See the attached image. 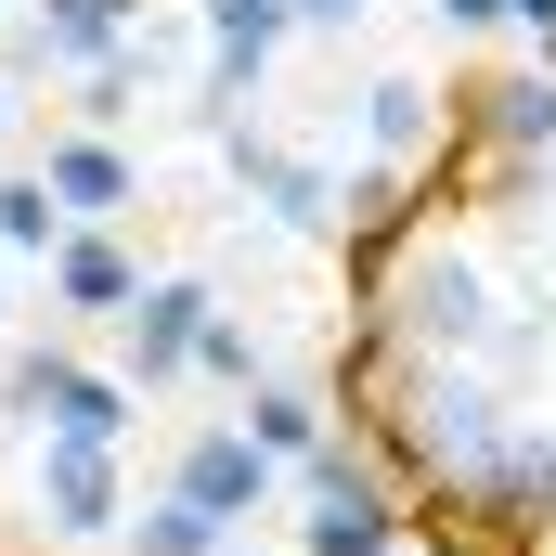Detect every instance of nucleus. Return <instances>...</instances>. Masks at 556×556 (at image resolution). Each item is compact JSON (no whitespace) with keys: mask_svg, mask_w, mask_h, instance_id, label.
Here are the masks:
<instances>
[{"mask_svg":"<svg viewBox=\"0 0 556 556\" xmlns=\"http://www.w3.org/2000/svg\"><path fill=\"white\" fill-rule=\"evenodd\" d=\"M0 142H13V78H0Z\"/></svg>","mask_w":556,"mask_h":556,"instance_id":"412c9836","label":"nucleus"},{"mask_svg":"<svg viewBox=\"0 0 556 556\" xmlns=\"http://www.w3.org/2000/svg\"><path fill=\"white\" fill-rule=\"evenodd\" d=\"M415 556H492L479 531H415Z\"/></svg>","mask_w":556,"mask_h":556,"instance_id":"a211bd4d","label":"nucleus"},{"mask_svg":"<svg viewBox=\"0 0 556 556\" xmlns=\"http://www.w3.org/2000/svg\"><path fill=\"white\" fill-rule=\"evenodd\" d=\"M350 142H363L376 168H440L453 117H440V91H427L415 65H376V78H363V104H350Z\"/></svg>","mask_w":556,"mask_h":556,"instance_id":"1a4fd4ad","label":"nucleus"},{"mask_svg":"<svg viewBox=\"0 0 556 556\" xmlns=\"http://www.w3.org/2000/svg\"><path fill=\"white\" fill-rule=\"evenodd\" d=\"M427 13H440L453 39H479V26H505V0H427Z\"/></svg>","mask_w":556,"mask_h":556,"instance_id":"f3484780","label":"nucleus"},{"mask_svg":"<svg viewBox=\"0 0 556 556\" xmlns=\"http://www.w3.org/2000/svg\"><path fill=\"white\" fill-rule=\"evenodd\" d=\"M350 13H363V0H298V26H350Z\"/></svg>","mask_w":556,"mask_h":556,"instance_id":"6ab92c4d","label":"nucleus"},{"mask_svg":"<svg viewBox=\"0 0 556 556\" xmlns=\"http://www.w3.org/2000/svg\"><path fill=\"white\" fill-rule=\"evenodd\" d=\"M194 376H207V389H233V402H247V389H260V376H273V350H260V337H247V324H233V311H207V324H194Z\"/></svg>","mask_w":556,"mask_h":556,"instance_id":"4468645a","label":"nucleus"},{"mask_svg":"<svg viewBox=\"0 0 556 556\" xmlns=\"http://www.w3.org/2000/svg\"><path fill=\"white\" fill-rule=\"evenodd\" d=\"M363 311H376V324H389L402 350H466V363H479V337L505 324V298H492V273H479V260H466L453 233H415V247L389 260V285H376Z\"/></svg>","mask_w":556,"mask_h":556,"instance_id":"f257e3e1","label":"nucleus"},{"mask_svg":"<svg viewBox=\"0 0 556 556\" xmlns=\"http://www.w3.org/2000/svg\"><path fill=\"white\" fill-rule=\"evenodd\" d=\"M117 39H130L117 0H39V13L13 26V78H78V65H104Z\"/></svg>","mask_w":556,"mask_h":556,"instance_id":"9b49d317","label":"nucleus"},{"mask_svg":"<svg viewBox=\"0 0 556 556\" xmlns=\"http://www.w3.org/2000/svg\"><path fill=\"white\" fill-rule=\"evenodd\" d=\"M0 247H13V260H52V247H65V194H52L39 168L0 181Z\"/></svg>","mask_w":556,"mask_h":556,"instance_id":"2eb2a0df","label":"nucleus"},{"mask_svg":"<svg viewBox=\"0 0 556 556\" xmlns=\"http://www.w3.org/2000/svg\"><path fill=\"white\" fill-rule=\"evenodd\" d=\"M39 181L65 194V220H117V207H142V155L117 130H52V142H39Z\"/></svg>","mask_w":556,"mask_h":556,"instance_id":"9d476101","label":"nucleus"},{"mask_svg":"<svg viewBox=\"0 0 556 556\" xmlns=\"http://www.w3.org/2000/svg\"><path fill=\"white\" fill-rule=\"evenodd\" d=\"M26 505H39L52 544H104V531L130 518V466H117V440H39Z\"/></svg>","mask_w":556,"mask_h":556,"instance_id":"20e7f679","label":"nucleus"},{"mask_svg":"<svg viewBox=\"0 0 556 556\" xmlns=\"http://www.w3.org/2000/svg\"><path fill=\"white\" fill-rule=\"evenodd\" d=\"M220 168H233V194L273 207V233H337V168H324V155H285V142H260V130H220Z\"/></svg>","mask_w":556,"mask_h":556,"instance_id":"0eeeda50","label":"nucleus"},{"mask_svg":"<svg viewBox=\"0 0 556 556\" xmlns=\"http://www.w3.org/2000/svg\"><path fill=\"white\" fill-rule=\"evenodd\" d=\"M13 415H39V440H130V415H142V389L117 376V363H78V350H13Z\"/></svg>","mask_w":556,"mask_h":556,"instance_id":"f03ea898","label":"nucleus"},{"mask_svg":"<svg viewBox=\"0 0 556 556\" xmlns=\"http://www.w3.org/2000/svg\"><path fill=\"white\" fill-rule=\"evenodd\" d=\"M233 427H247V440H260L273 466H298V453H311V440L337 427V402H324V389H285V376H260V389L233 402Z\"/></svg>","mask_w":556,"mask_h":556,"instance_id":"f8f14e48","label":"nucleus"},{"mask_svg":"<svg viewBox=\"0 0 556 556\" xmlns=\"http://www.w3.org/2000/svg\"><path fill=\"white\" fill-rule=\"evenodd\" d=\"M0 350H13V285H0Z\"/></svg>","mask_w":556,"mask_h":556,"instance_id":"aec40b11","label":"nucleus"},{"mask_svg":"<svg viewBox=\"0 0 556 556\" xmlns=\"http://www.w3.org/2000/svg\"><path fill=\"white\" fill-rule=\"evenodd\" d=\"M168 492H181V505H207L220 531H247V518H260V505L285 492V466H273V453H260V440H247L233 415H220V427H194V440L168 453Z\"/></svg>","mask_w":556,"mask_h":556,"instance_id":"423d86ee","label":"nucleus"},{"mask_svg":"<svg viewBox=\"0 0 556 556\" xmlns=\"http://www.w3.org/2000/svg\"><path fill=\"white\" fill-rule=\"evenodd\" d=\"M142 104V78H130V52H104V65H78V130H117Z\"/></svg>","mask_w":556,"mask_h":556,"instance_id":"dca6fc26","label":"nucleus"},{"mask_svg":"<svg viewBox=\"0 0 556 556\" xmlns=\"http://www.w3.org/2000/svg\"><path fill=\"white\" fill-rule=\"evenodd\" d=\"M194 39H207V65H194V130H233V104L260 91V65L298 39V0H194Z\"/></svg>","mask_w":556,"mask_h":556,"instance_id":"7ed1b4c3","label":"nucleus"},{"mask_svg":"<svg viewBox=\"0 0 556 556\" xmlns=\"http://www.w3.org/2000/svg\"><path fill=\"white\" fill-rule=\"evenodd\" d=\"M117 544H130V556H233V531H220L207 505L155 492V505H130V518H117Z\"/></svg>","mask_w":556,"mask_h":556,"instance_id":"ddd939ff","label":"nucleus"},{"mask_svg":"<svg viewBox=\"0 0 556 556\" xmlns=\"http://www.w3.org/2000/svg\"><path fill=\"white\" fill-rule=\"evenodd\" d=\"M39 273H52V311H65V324H117L142 298V247L117 220H65V247H52Z\"/></svg>","mask_w":556,"mask_h":556,"instance_id":"6e6552de","label":"nucleus"},{"mask_svg":"<svg viewBox=\"0 0 556 556\" xmlns=\"http://www.w3.org/2000/svg\"><path fill=\"white\" fill-rule=\"evenodd\" d=\"M207 311H220V285H207V273H142V298L117 311V376H130V389H181Z\"/></svg>","mask_w":556,"mask_h":556,"instance_id":"39448f33","label":"nucleus"}]
</instances>
